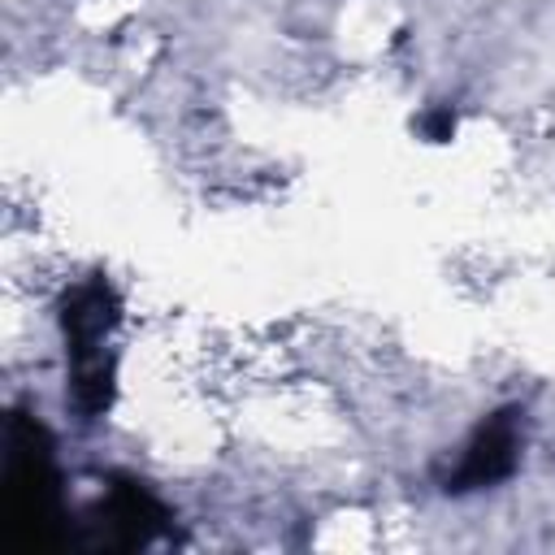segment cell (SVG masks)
Here are the masks:
<instances>
[{
	"label": "cell",
	"instance_id": "277c9868",
	"mask_svg": "<svg viewBox=\"0 0 555 555\" xmlns=\"http://www.w3.org/2000/svg\"><path fill=\"white\" fill-rule=\"evenodd\" d=\"M516 460H520V412L499 408L473 429L455 468L442 477V490L447 494H468V490L499 486L516 473Z\"/></svg>",
	"mask_w": 555,
	"mask_h": 555
},
{
	"label": "cell",
	"instance_id": "6da1fadb",
	"mask_svg": "<svg viewBox=\"0 0 555 555\" xmlns=\"http://www.w3.org/2000/svg\"><path fill=\"white\" fill-rule=\"evenodd\" d=\"M4 516L17 551H52L65 538L52 434L35 412L22 408L4 425Z\"/></svg>",
	"mask_w": 555,
	"mask_h": 555
},
{
	"label": "cell",
	"instance_id": "3957f363",
	"mask_svg": "<svg viewBox=\"0 0 555 555\" xmlns=\"http://www.w3.org/2000/svg\"><path fill=\"white\" fill-rule=\"evenodd\" d=\"M165 529H169V507L143 481L117 477L104 503L95 507V516L87 520V546L91 551H139Z\"/></svg>",
	"mask_w": 555,
	"mask_h": 555
},
{
	"label": "cell",
	"instance_id": "7a4b0ae2",
	"mask_svg": "<svg viewBox=\"0 0 555 555\" xmlns=\"http://www.w3.org/2000/svg\"><path fill=\"white\" fill-rule=\"evenodd\" d=\"M65 356H69V395L74 408L95 421L113 403V351L108 338L117 330V295L104 278L78 282L61 304Z\"/></svg>",
	"mask_w": 555,
	"mask_h": 555
},
{
	"label": "cell",
	"instance_id": "5b68a950",
	"mask_svg": "<svg viewBox=\"0 0 555 555\" xmlns=\"http://www.w3.org/2000/svg\"><path fill=\"white\" fill-rule=\"evenodd\" d=\"M421 134L429 139V143H447L451 134H455V113H451V104H438V108H429V113H421Z\"/></svg>",
	"mask_w": 555,
	"mask_h": 555
}]
</instances>
